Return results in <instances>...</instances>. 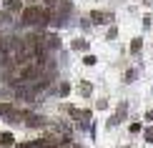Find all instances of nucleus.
<instances>
[{
  "label": "nucleus",
  "instance_id": "1",
  "mask_svg": "<svg viewBox=\"0 0 153 148\" xmlns=\"http://www.w3.org/2000/svg\"><path fill=\"white\" fill-rule=\"evenodd\" d=\"M20 20L25 25H45L50 20V13L48 10H43V8H38V5H30V8H25L23 10V18Z\"/></svg>",
  "mask_w": 153,
  "mask_h": 148
},
{
  "label": "nucleus",
  "instance_id": "2",
  "mask_svg": "<svg viewBox=\"0 0 153 148\" xmlns=\"http://www.w3.org/2000/svg\"><path fill=\"white\" fill-rule=\"evenodd\" d=\"M35 75H38V68L35 65H28V68H23L20 73H18V78H20V80H33Z\"/></svg>",
  "mask_w": 153,
  "mask_h": 148
},
{
  "label": "nucleus",
  "instance_id": "3",
  "mask_svg": "<svg viewBox=\"0 0 153 148\" xmlns=\"http://www.w3.org/2000/svg\"><path fill=\"white\" fill-rule=\"evenodd\" d=\"M0 146H13V136L10 133H3V136H0Z\"/></svg>",
  "mask_w": 153,
  "mask_h": 148
},
{
  "label": "nucleus",
  "instance_id": "4",
  "mask_svg": "<svg viewBox=\"0 0 153 148\" xmlns=\"http://www.w3.org/2000/svg\"><path fill=\"white\" fill-rule=\"evenodd\" d=\"M105 18H111V15H105V13H93V20L95 23H103Z\"/></svg>",
  "mask_w": 153,
  "mask_h": 148
},
{
  "label": "nucleus",
  "instance_id": "5",
  "mask_svg": "<svg viewBox=\"0 0 153 148\" xmlns=\"http://www.w3.org/2000/svg\"><path fill=\"white\" fill-rule=\"evenodd\" d=\"M8 10L18 13V10H20V3H18V0H10V3H8Z\"/></svg>",
  "mask_w": 153,
  "mask_h": 148
},
{
  "label": "nucleus",
  "instance_id": "6",
  "mask_svg": "<svg viewBox=\"0 0 153 148\" xmlns=\"http://www.w3.org/2000/svg\"><path fill=\"white\" fill-rule=\"evenodd\" d=\"M131 50H133V53H138V50H141V38H136V40H133V45H131Z\"/></svg>",
  "mask_w": 153,
  "mask_h": 148
},
{
  "label": "nucleus",
  "instance_id": "7",
  "mask_svg": "<svg viewBox=\"0 0 153 148\" xmlns=\"http://www.w3.org/2000/svg\"><path fill=\"white\" fill-rule=\"evenodd\" d=\"M15 148H35L33 143H20V146H15Z\"/></svg>",
  "mask_w": 153,
  "mask_h": 148
}]
</instances>
